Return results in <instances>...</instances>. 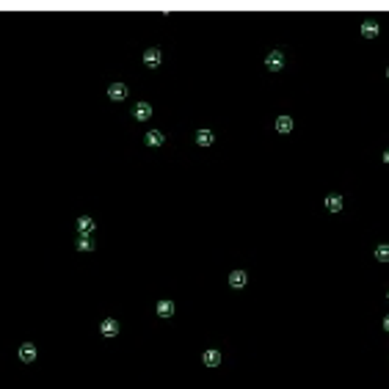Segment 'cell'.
I'll return each mask as SVG.
<instances>
[{"label": "cell", "instance_id": "obj_1", "mask_svg": "<svg viewBox=\"0 0 389 389\" xmlns=\"http://www.w3.org/2000/svg\"><path fill=\"white\" fill-rule=\"evenodd\" d=\"M265 67L271 69V72H279V69H284V53H279V50L268 53V58H265Z\"/></svg>", "mask_w": 389, "mask_h": 389}, {"label": "cell", "instance_id": "obj_2", "mask_svg": "<svg viewBox=\"0 0 389 389\" xmlns=\"http://www.w3.org/2000/svg\"><path fill=\"white\" fill-rule=\"evenodd\" d=\"M160 61H163V55H160V50H158V47H149V50L144 53V64H146L149 69L160 67Z\"/></svg>", "mask_w": 389, "mask_h": 389}, {"label": "cell", "instance_id": "obj_3", "mask_svg": "<svg viewBox=\"0 0 389 389\" xmlns=\"http://www.w3.org/2000/svg\"><path fill=\"white\" fill-rule=\"evenodd\" d=\"M108 97H110L113 102H122V100L127 97V86H124V83H110V86H108Z\"/></svg>", "mask_w": 389, "mask_h": 389}, {"label": "cell", "instance_id": "obj_4", "mask_svg": "<svg viewBox=\"0 0 389 389\" xmlns=\"http://www.w3.org/2000/svg\"><path fill=\"white\" fill-rule=\"evenodd\" d=\"M100 331H102V337H116L119 334V323L113 320V318H105V320L100 323Z\"/></svg>", "mask_w": 389, "mask_h": 389}, {"label": "cell", "instance_id": "obj_5", "mask_svg": "<svg viewBox=\"0 0 389 389\" xmlns=\"http://www.w3.org/2000/svg\"><path fill=\"white\" fill-rule=\"evenodd\" d=\"M36 359V345L34 342H22L19 345V362H34Z\"/></svg>", "mask_w": 389, "mask_h": 389}, {"label": "cell", "instance_id": "obj_6", "mask_svg": "<svg viewBox=\"0 0 389 389\" xmlns=\"http://www.w3.org/2000/svg\"><path fill=\"white\" fill-rule=\"evenodd\" d=\"M246 282H248V273H246V271H232V273H229V284H232L235 290L246 287Z\"/></svg>", "mask_w": 389, "mask_h": 389}, {"label": "cell", "instance_id": "obj_7", "mask_svg": "<svg viewBox=\"0 0 389 389\" xmlns=\"http://www.w3.org/2000/svg\"><path fill=\"white\" fill-rule=\"evenodd\" d=\"M136 119L138 122L152 119V105H149V102H136Z\"/></svg>", "mask_w": 389, "mask_h": 389}, {"label": "cell", "instance_id": "obj_8", "mask_svg": "<svg viewBox=\"0 0 389 389\" xmlns=\"http://www.w3.org/2000/svg\"><path fill=\"white\" fill-rule=\"evenodd\" d=\"M326 207H329V212H339V210H342V196H339V194H329V196H326Z\"/></svg>", "mask_w": 389, "mask_h": 389}, {"label": "cell", "instance_id": "obj_9", "mask_svg": "<svg viewBox=\"0 0 389 389\" xmlns=\"http://www.w3.org/2000/svg\"><path fill=\"white\" fill-rule=\"evenodd\" d=\"M362 36L364 39H375V36H378V22H375V19H367L362 25Z\"/></svg>", "mask_w": 389, "mask_h": 389}, {"label": "cell", "instance_id": "obj_10", "mask_svg": "<svg viewBox=\"0 0 389 389\" xmlns=\"http://www.w3.org/2000/svg\"><path fill=\"white\" fill-rule=\"evenodd\" d=\"M144 141H146V146H163V133L160 130H149L144 136Z\"/></svg>", "mask_w": 389, "mask_h": 389}, {"label": "cell", "instance_id": "obj_11", "mask_svg": "<svg viewBox=\"0 0 389 389\" xmlns=\"http://www.w3.org/2000/svg\"><path fill=\"white\" fill-rule=\"evenodd\" d=\"M202 362L207 364V367H218V364H221V354H218V351H204Z\"/></svg>", "mask_w": 389, "mask_h": 389}, {"label": "cell", "instance_id": "obj_12", "mask_svg": "<svg viewBox=\"0 0 389 389\" xmlns=\"http://www.w3.org/2000/svg\"><path fill=\"white\" fill-rule=\"evenodd\" d=\"M212 141H215V136H212L210 130H199V133H196V144L199 146H210Z\"/></svg>", "mask_w": 389, "mask_h": 389}, {"label": "cell", "instance_id": "obj_13", "mask_svg": "<svg viewBox=\"0 0 389 389\" xmlns=\"http://www.w3.org/2000/svg\"><path fill=\"white\" fill-rule=\"evenodd\" d=\"M77 229H80V235H88L94 229V221L88 218V215H80V218H77Z\"/></svg>", "mask_w": 389, "mask_h": 389}, {"label": "cell", "instance_id": "obj_14", "mask_svg": "<svg viewBox=\"0 0 389 389\" xmlns=\"http://www.w3.org/2000/svg\"><path fill=\"white\" fill-rule=\"evenodd\" d=\"M158 315L160 318H171L174 315V304L171 301H158Z\"/></svg>", "mask_w": 389, "mask_h": 389}, {"label": "cell", "instance_id": "obj_15", "mask_svg": "<svg viewBox=\"0 0 389 389\" xmlns=\"http://www.w3.org/2000/svg\"><path fill=\"white\" fill-rule=\"evenodd\" d=\"M276 130H279V133H290V130H293V119H290V116H279V119H276Z\"/></svg>", "mask_w": 389, "mask_h": 389}, {"label": "cell", "instance_id": "obj_16", "mask_svg": "<svg viewBox=\"0 0 389 389\" xmlns=\"http://www.w3.org/2000/svg\"><path fill=\"white\" fill-rule=\"evenodd\" d=\"M375 260H378V263H389V243H381L378 248H375Z\"/></svg>", "mask_w": 389, "mask_h": 389}, {"label": "cell", "instance_id": "obj_17", "mask_svg": "<svg viewBox=\"0 0 389 389\" xmlns=\"http://www.w3.org/2000/svg\"><path fill=\"white\" fill-rule=\"evenodd\" d=\"M94 246H91V240L86 235H80V240H77V251H91Z\"/></svg>", "mask_w": 389, "mask_h": 389}, {"label": "cell", "instance_id": "obj_18", "mask_svg": "<svg viewBox=\"0 0 389 389\" xmlns=\"http://www.w3.org/2000/svg\"><path fill=\"white\" fill-rule=\"evenodd\" d=\"M384 329L389 331V315H387V318H384Z\"/></svg>", "mask_w": 389, "mask_h": 389}, {"label": "cell", "instance_id": "obj_19", "mask_svg": "<svg viewBox=\"0 0 389 389\" xmlns=\"http://www.w3.org/2000/svg\"><path fill=\"white\" fill-rule=\"evenodd\" d=\"M384 163H389V149H387V152H384Z\"/></svg>", "mask_w": 389, "mask_h": 389}, {"label": "cell", "instance_id": "obj_20", "mask_svg": "<svg viewBox=\"0 0 389 389\" xmlns=\"http://www.w3.org/2000/svg\"><path fill=\"white\" fill-rule=\"evenodd\" d=\"M387 77H389V69H387Z\"/></svg>", "mask_w": 389, "mask_h": 389}, {"label": "cell", "instance_id": "obj_21", "mask_svg": "<svg viewBox=\"0 0 389 389\" xmlns=\"http://www.w3.org/2000/svg\"><path fill=\"white\" fill-rule=\"evenodd\" d=\"M387 298H389V293H387Z\"/></svg>", "mask_w": 389, "mask_h": 389}]
</instances>
